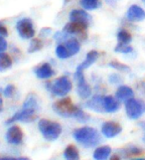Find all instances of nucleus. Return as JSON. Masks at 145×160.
<instances>
[{"label": "nucleus", "instance_id": "obj_1", "mask_svg": "<svg viewBox=\"0 0 145 160\" xmlns=\"http://www.w3.org/2000/svg\"><path fill=\"white\" fill-rule=\"evenodd\" d=\"M72 137L79 144L87 148L97 147L102 141V133L90 125L76 128L72 132Z\"/></svg>", "mask_w": 145, "mask_h": 160}, {"label": "nucleus", "instance_id": "obj_2", "mask_svg": "<svg viewBox=\"0 0 145 160\" xmlns=\"http://www.w3.org/2000/svg\"><path fill=\"white\" fill-rule=\"evenodd\" d=\"M38 128L42 136L47 141L57 140L62 134L63 128L58 121H54L47 118H41L38 122Z\"/></svg>", "mask_w": 145, "mask_h": 160}, {"label": "nucleus", "instance_id": "obj_3", "mask_svg": "<svg viewBox=\"0 0 145 160\" xmlns=\"http://www.w3.org/2000/svg\"><path fill=\"white\" fill-rule=\"evenodd\" d=\"M46 89L50 91L54 96L64 98L67 95H69V92L72 89V82L71 79L67 76L59 77L57 80L54 82H48L45 85Z\"/></svg>", "mask_w": 145, "mask_h": 160}, {"label": "nucleus", "instance_id": "obj_4", "mask_svg": "<svg viewBox=\"0 0 145 160\" xmlns=\"http://www.w3.org/2000/svg\"><path fill=\"white\" fill-rule=\"evenodd\" d=\"M76 107L77 106L72 103V101L71 100V98L64 97V98H61L60 100L56 101L53 103L52 108L56 113L60 115V117L72 118Z\"/></svg>", "mask_w": 145, "mask_h": 160}, {"label": "nucleus", "instance_id": "obj_5", "mask_svg": "<svg viewBox=\"0 0 145 160\" xmlns=\"http://www.w3.org/2000/svg\"><path fill=\"white\" fill-rule=\"evenodd\" d=\"M74 79L77 82V92L78 95L82 100H88L92 96V88L91 86L87 82V80L85 78V74H83V70H81L79 68H77Z\"/></svg>", "mask_w": 145, "mask_h": 160}, {"label": "nucleus", "instance_id": "obj_6", "mask_svg": "<svg viewBox=\"0 0 145 160\" xmlns=\"http://www.w3.org/2000/svg\"><path fill=\"white\" fill-rule=\"evenodd\" d=\"M38 118V112L34 109H27V108H21L18 112H16L13 115L6 120V124L11 125L15 122H24V123H30L34 122Z\"/></svg>", "mask_w": 145, "mask_h": 160}, {"label": "nucleus", "instance_id": "obj_7", "mask_svg": "<svg viewBox=\"0 0 145 160\" xmlns=\"http://www.w3.org/2000/svg\"><path fill=\"white\" fill-rule=\"evenodd\" d=\"M124 108L127 117L130 119L135 120L140 118L145 112V103L140 100L132 98L125 102Z\"/></svg>", "mask_w": 145, "mask_h": 160}, {"label": "nucleus", "instance_id": "obj_8", "mask_svg": "<svg viewBox=\"0 0 145 160\" xmlns=\"http://www.w3.org/2000/svg\"><path fill=\"white\" fill-rule=\"evenodd\" d=\"M5 140L7 141L8 144L19 146L23 143L24 140V131L17 124H11L6 133H5Z\"/></svg>", "mask_w": 145, "mask_h": 160}, {"label": "nucleus", "instance_id": "obj_9", "mask_svg": "<svg viewBox=\"0 0 145 160\" xmlns=\"http://www.w3.org/2000/svg\"><path fill=\"white\" fill-rule=\"evenodd\" d=\"M122 131V126L113 120H108L100 126V133L105 138H114Z\"/></svg>", "mask_w": 145, "mask_h": 160}, {"label": "nucleus", "instance_id": "obj_10", "mask_svg": "<svg viewBox=\"0 0 145 160\" xmlns=\"http://www.w3.org/2000/svg\"><path fill=\"white\" fill-rule=\"evenodd\" d=\"M16 29H17L20 37L23 39H32L35 36V29L33 26V22L28 18L19 20L16 24Z\"/></svg>", "mask_w": 145, "mask_h": 160}, {"label": "nucleus", "instance_id": "obj_11", "mask_svg": "<svg viewBox=\"0 0 145 160\" xmlns=\"http://www.w3.org/2000/svg\"><path fill=\"white\" fill-rule=\"evenodd\" d=\"M88 26L85 23H81V22H70V23L66 24L64 32H66L69 35H79L82 39L87 37L86 31L88 29Z\"/></svg>", "mask_w": 145, "mask_h": 160}, {"label": "nucleus", "instance_id": "obj_12", "mask_svg": "<svg viewBox=\"0 0 145 160\" xmlns=\"http://www.w3.org/2000/svg\"><path fill=\"white\" fill-rule=\"evenodd\" d=\"M142 153H143L142 148H140L137 145H134V144H129L123 148H121V149H119V152H118L120 157L124 158V159L136 158L137 156L141 155Z\"/></svg>", "mask_w": 145, "mask_h": 160}, {"label": "nucleus", "instance_id": "obj_13", "mask_svg": "<svg viewBox=\"0 0 145 160\" xmlns=\"http://www.w3.org/2000/svg\"><path fill=\"white\" fill-rule=\"evenodd\" d=\"M126 18L132 22H139L145 19V11L138 5H131L126 12Z\"/></svg>", "mask_w": 145, "mask_h": 160}, {"label": "nucleus", "instance_id": "obj_14", "mask_svg": "<svg viewBox=\"0 0 145 160\" xmlns=\"http://www.w3.org/2000/svg\"><path fill=\"white\" fill-rule=\"evenodd\" d=\"M86 108L93 110V112H98V113H102L104 112V109H103V97L102 96H93L92 98H88L86 102Z\"/></svg>", "mask_w": 145, "mask_h": 160}, {"label": "nucleus", "instance_id": "obj_15", "mask_svg": "<svg viewBox=\"0 0 145 160\" xmlns=\"http://www.w3.org/2000/svg\"><path fill=\"white\" fill-rule=\"evenodd\" d=\"M120 108V102L113 96L103 97V109L104 112L113 113Z\"/></svg>", "mask_w": 145, "mask_h": 160}, {"label": "nucleus", "instance_id": "obj_16", "mask_svg": "<svg viewBox=\"0 0 145 160\" xmlns=\"http://www.w3.org/2000/svg\"><path fill=\"white\" fill-rule=\"evenodd\" d=\"M111 147L109 145H98L92 152L93 160H108L111 156Z\"/></svg>", "mask_w": 145, "mask_h": 160}, {"label": "nucleus", "instance_id": "obj_17", "mask_svg": "<svg viewBox=\"0 0 145 160\" xmlns=\"http://www.w3.org/2000/svg\"><path fill=\"white\" fill-rule=\"evenodd\" d=\"M119 102H127L128 100H130V98H134V92L131 89L130 87L128 86H119L118 88V90L115 92V96H114Z\"/></svg>", "mask_w": 145, "mask_h": 160}, {"label": "nucleus", "instance_id": "obj_18", "mask_svg": "<svg viewBox=\"0 0 145 160\" xmlns=\"http://www.w3.org/2000/svg\"><path fill=\"white\" fill-rule=\"evenodd\" d=\"M35 75L37 78L41 80H48L55 75V71L48 63H44L41 66H38L35 69Z\"/></svg>", "mask_w": 145, "mask_h": 160}, {"label": "nucleus", "instance_id": "obj_19", "mask_svg": "<svg viewBox=\"0 0 145 160\" xmlns=\"http://www.w3.org/2000/svg\"><path fill=\"white\" fill-rule=\"evenodd\" d=\"M70 20L71 22H81V23H85L88 25L91 21V15L88 14L85 10H72L70 13Z\"/></svg>", "mask_w": 145, "mask_h": 160}, {"label": "nucleus", "instance_id": "obj_20", "mask_svg": "<svg viewBox=\"0 0 145 160\" xmlns=\"http://www.w3.org/2000/svg\"><path fill=\"white\" fill-rule=\"evenodd\" d=\"M63 156L65 160H81L80 150L75 144H69L66 146L63 152Z\"/></svg>", "mask_w": 145, "mask_h": 160}, {"label": "nucleus", "instance_id": "obj_21", "mask_svg": "<svg viewBox=\"0 0 145 160\" xmlns=\"http://www.w3.org/2000/svg\"><path fill=\"white\" fill-rule=\"evenodd\" d=\"M98 56H99V54L98 51H94V50L90 51L87 54V57L85 60L82 61V63L78 66V68L81 69V70H86L88 68H90L92 64H94V62L98 60Z\"/></svg>", "mask_w": 145, "mask_h": 160}, {"label": "nucleus", "instance_id": "obj_22", "mask_svg": "<svg viewBox=\"0 0 145 160\" xmlns=\"http://www.w3.org/2000/svg\"><path fill=\"white\" fill-rule=\"evenodd\" d=\"M22 108H27V109H34V110H39V102L36 95L34 93H30L28 95L25 101L23 102V107Z\"/></svg>", "mask_w": 145, "mask_h": 160}, {"label": "nucleus", "instance_id": "obj_23", "mask_svg": "<svg viewBox=\"0 0 145 160\" xmlns=\"http://www.w3.org/2000/svg\"><path fill=\"white\" fill-rule=\"evenodd\" d=\"M72 118H75L76 120L79 121V122L86 123L88 121H90L91 117H90V114L87 113L81 107L77 106L74 112V115H72Z\"/></svg>", "mask_w": 145, "mask_h": 160}, {"label": "nucleus", "instance_id": "obj_24", "mask_svg": "<svg viewBox=\"0 0 145 160\" xmlns=\"http://www.w3.org/2000/svg\"><path fill=\"white\" fill-rule=\"evenodd\" d=\"M66 48L68 49V51L70 53V56H74L77 53L80 52V49H81V45L79 41L75 38H72V39H69L68 41L66 42Z\"/></svg>", "mask_w": 145, "mask_h": 160}, {"label": "nucleus", "instance_id": "obj_25", "mask_svg": "<svg viewBox=\"0 0 145 160\" xmlns=\"http://www.w3.org/2000/svg\"><path fill=\"white\" fill-rule=\"evenodd\" d=\"M12 66V59L9 55L3 52L0 53V72H4L11 68Z\"/></svg>", "mask_w": 145, "mask_h": 160}, {"label": "nucleus", "instance_id": "obj_26", "mask_svg": "<svg viewBox=\"0 0 145 160\" xmlns=\"http://www.w3.org/2000/svg\"><path fill=\"white\" fill-rule=\"evenodd\" d=\"M99 0H81V5L86 10H94L99 7Z\"/></svg>", "mask_w": 145, "mask_h": 160}, {"label": "nucleus", "instance_id": "obj_27", "mask_svg": "<svg viewBox=\"0 0 145 160\" xmlns=\"http://www.w3.org/2000/svg\"><path fill=\"white\" fill-rule=\"evenodd\" d=\"M118 39L119 41V43H122V44H129L131 42V39L132 37L130 35V33L126 31V30H120L118 34Z\"/></svg>", "mask_w": 145, "mask_h": 160}, {"label": "nucleus", "instance_id": "obj_28", "mask_svg": "<svg viewBox=\"0 0 145 160\" xmlns=\"http://www.w3.org/2000/svg\"><path fill=\"white\" fill-rule=\"evenodd\" d=\"M43 48V42L40 39H32L29 49H28V52L29 53H35L39 50H41Z\"/></svg>", "mask_w": 145, "mask_h": 160}, {"label": "nucleus", "instance_id": "obj_29", "mask_svg": "<svg viewBox=\"0 0 145 160\" xmlns=\"http://www.w3.org/2000/svg\"><path fill=\"white\" fill-rule=\"evenodd\" d=\"M109 67L113 68L114 70L119 71V72H129L130 71V68L128 67L127 65L122 64V63L118 62V61H111V62H109Z\"/></svg>", "mask_w": 145, "mask_h": 160}, {"label": "nucleus", "instance_id": "obj_30", "mask_svg": "<svg viewBox=\"0 0 145 160\" xmlns=\"http://www.w3.org/2000/svg\"><path fill=\"white\" fill-rule=\"evenodd\" d=\"M56 54H57V57L59 59H68L69 57H71L68 49L64 45H59L56 48Z\"/></svg>", "mask_w": 145, "mask_h": 160}, {"label": "nucleus", "instance_id": "obj_31", "mask_svg": "<svg viewBox=\"0 0 145 160\" xmlns=\"http://www.w3.org/2000/svg\"><path fill=\"white\" fill-rule=\"evenodd\" d=\"M15 92H16V87L14 85H12V84H9V85H7L6 87L4 88V90H3V96L5 98H11L14 97Z\"/></svg>", "mask_w": 145, "mask_h": 160}, {"label": "nucleus", "instance_id": "obj_32", "mask_svg": "<svg viewBox=\"0 0 145 160\" xmlns=\"http://www.w3.org/2000/svg\"><path fill=\"white\" fill-rule=\"evenodd\" d=\"M133 49L128 46L127 44H122V43H119L118 45L115 46L114 48V51L115 52H118V53H123V54H128V53H131Z\"/></svg>", "mask_w": 145, "mask_h": 160}, {"label": "nucleus", "instance_id": "obj_33", "mask_svg": "<svg viewBox=\"0 0 145 160\" xmlns=\"http://www.w3.org/2000/svg\"><path fill=\"white\" fill-rule=\"evenodd\" d=\"M109 82L113 85H118L121 82V78L118 74H112L109 76Z\"/></svg>", "mask_w": 145, "mask_h": 160}, {"label": "nucleus", "instance_id": "obj_34", "mask_svg": "<svg viewBox=\"0 0 145 160\" xmlns=\"http://www.w3.org/2000/svg\"><path fill=\"white\" fill-rule=\"evenodd\" d=\"M7 49V42L2 36H0V53Z\"/></svg>", "mask_w": 145, "mask_h": 160}, {"label": "nucleus", "instance_id": "obj_35", "mask_svg": "<svg viewBox=\"0 0 145 160\" xmlns=\"http://www.w3.org/2000/svg\"><path fill=\"white\" fill-rule=\"evenodd\" d=\"M7 35H8V30H7V28L3 24L0 23V36L5 37V36H7Z\"/></svg>", "mask_w": 145, "mask_h": 160}, {"label": "nucleus", "instance_id": "obj_36", "mask_svg": "<svg viewBox=\"0 0 145 160\" xmlns=\"http://www.w3.org/2000/svg\"><path fill=\"white\" fill-rule=\"evenodd\" d=\"M108 160H121V157L118 153H116V154H111V156L109 157Z\"/></svg>", "mask_w": 145, "mask_h": 160}, {"label": "nucleus", "instance_id": "obj_37", "mask_svg": "<svg viewBox=\"0 0 145 160\" xmlns=\"http://www.w3.org/2000/svg\"><path fill=\"white\" fill-rule=\"evenodd\" d=\"M118 1H119V0H105V2H107L108 5H110V6H114V5Z\"/></svg>", "mask_w": 145, "mask_h": 160}, {"label": "nucleus", "instance_id": "obj_38", "mask_svg": "<svg viewBox=\"0 0 145 160\" xmlns=\"http://www.w3.org/2000/svg\"><path fill=\"white\" fill-rule=\"evenodd\" d=\"M0 160H17V158L12 156H1L0 155Z\"/></svg>", "mask_w": 145, "mask_h": 160}, {"label": "nucleus", "instance_id": "obj_39", "mask_svg": "<svg viewBox=\"0 0 145 160\" xmlns=\"http://www.w3.org/2000/svg\"><path fill=\"white\" fill-rule=\"evenodd\" d=\"M3 108H4V102H3V98H2L1 92H0V112L3 110Z\"/></svg>", "mask_w": 145, "mask_h": 160}, {"label": "nucleus", "instance_id": "obj_40", "mask_svg": "<svg viewBox=\"0 0 145 160\" xmlns=\"http://www.w3.org/2000/svg\"><path fill=\"white\" fill-rule=\"evenodd\" d=\"M17 160H31V159L27 156H20V157H17Z\"/></svg>", "mask_w": 145, "mask_h": 160}, {"label": "nucleus", "instance_id": "obj_41", "mask_svg": "<svg viewBox=\"0 0 145 160\" xmlns=\"http://www.w3.org/2000/svg\"><path fill=\"white\" fill-rule=\"evenodd\" d=\"M139 126L143 129V130H145V120L144 121H141V122H139Z\"/></svg>", "mask_w": 145, "mask_h": 160}, {"label": "nucleus", "instance_id": "obj_42", "mask_svg": "<svg viewBox=\"0 0 145 160\" xmlns=\"http://www.w3.org/2000/svg\"><path fill=\"white\" fill-rule=\"evenodd\" d=\"M132 160H145V158H140V157H136V158H133Z\"/></svg>", "mask_w": 145, "mask_h": 160}, {"label": "nucleus", "instance_id": "obj_43", "mask_svg": "<svg viewBox=\"0 0 145 160\" xmlns=\"http://www.w3.org/2000/svg\"><path fill=\"white\" fill-rule=\"evenodd\" d=\"M68 1H69V0H65V3H68Z\"/></svg>", "mask_w": 145, "mask_h": 160}, {"label": "nucleus", "instance_id": "obj_44", "mask_svg": "<svg viewBox=\"0 0 145 160\" xmlns=\"http://www.w3.org/2000/svg\"><path fill=\"white\" fill-rule=\"evenodd\" d=\"M142 1H143V2H144V3H145V0H142Z\"/></svg>", "mask_w": 145, "mask_h": 160}, {"label": "nucleus", "instance_id": "obj_45", "mask_svg": "<svg viewBox=\"0 0 145 160\" xmlns=\"http://www.w3.org/2000/svg\"><path fill=\"white\" fill-rule=\"evenodd\" d=\"M143 85H144V87H145V84H143Z\"/></svg>", "mask_w": 145, "mask_h": 160}]
</instances>
